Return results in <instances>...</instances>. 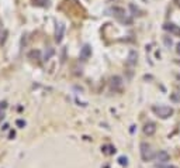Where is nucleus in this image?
Listing matches in <instances>:
<instances>
[{
  "label": "nucleus",
  "mask_w": 180,
  "mask_h": 168,
  "mask_svg": "<svg viewBox=\"0 0 180 168\" xmlns=\"http://www.w3.org/2000/svg\"><path fill=\"white\" fill-rule=\"evenodd\" d=\"M177 62H179V64H180V61H177Z\"/></svg>",
  "instance_id": "nucleus-20"
},
{
  "label": "nucleus",
  "mask_w": 180,
  "mask_h": 168,
  "mask_svg": "<svg viewBox=\"0 0 180 168\" xmlns=\"http://www.w3.org/2000/svg\"><path fill=\"white\" fill-rule=\"evenodd\" d=\"M176 47H177V48H176V51H177V54H179V55H180V43H179V44H177Z\"/></svg>",
  "instance_id": "nucleus-15"
},
{
  "label": "nucleus",
  "mask_w": 180,
  "mask_h": 168,
  "mask_svg": "<svg viewBox=\"0 0 180 168\" xmlns=\"http://www.w3.org/2000/svg\"><path fill=\"white\" fill-rule=\"evenodd\" d=\"M111 89H114V91H117V89H120L121 86H123V79H121V76H113L111 78Z\"/></svg>",
  "instance_id": "nucleus-9"
},
{
  "label": "nucleus",
  "mask_w": 180,
  "mask_h": 168,
  "mask_svg": "<svg viewBox=\"0 0 180 168\" xmlns=\"http://www.w3.org/2000/svg\"><path fill=\"white\" fill-rule=\"evenodd\" d=\"M141 155H142L143 161H151L155 157L154 151H152V147L148 143H141Z\"/></svg>",
  "instance_id": "nucleus-2"
},
{
  "label": "nucleus",
  "mask_w": 180,
  "mask_h": 168,
  "mask_svg": "<svg viewBox=\"0 0 180 168\" xmlns=\"http://www.w3.org/2000/svg\"><path fill=\"white\" fill-rule=\"evenodd\" d=\"M137 59H138L137 51L131 50L130 54H128V58H127V65L128 67H134V65H137Z\"/></svg>",
  "instance_id": "nucleus-7"
},
{
  "label": "nucleus",
  "mask_w": 180,
  "mask_h": 168,
  "mask_svg": "<svg viewBox=\"0 0 180 168\" xmlns=\"http://www.w3.org/2000/svg\"><path fill=\"white\" fill-rule=\"evenodd\" d=\"M114 151H115V150H114V147H111V145H106V147H104V153H107V154H113Z\"/></svg>",
  "instance_id": "nucleus-13"
},
{
  "label": "nucleus",
  "mask_w": 180,
  "mask_h": 168,
  "mask_svg": "<svg viewBox=\"0 0 180 168\" xmlns=\"http://www.w3.org/2000/svg\"><path fill=\"white\" fill-rule=\"evenodd\" d=\"M31 3L38 7H48L51 3V0H31Z\"/></svg>",
  "instance_id": "nucleus-10"
},
{
  "label": "nucleus",
  "mask_w": 180,
  "mask_h": 168,
  "mask_svg": "<svg viewBox=\"0 0 180 168\" xmlns=\"http://www.w3.org/2000/svg\"><path fill=\"white\" fill-rule=\"evenodd\" d=\"M120 162H121V164H127V158L121 157V158H120Z\"/></svg>",
  "instance_id": "nucleus-14"
},
{
  "label": "nucleus",
  "mask_w": 180,
  "mask_h": 168,
  "mask_svg": "<svg viewBox=\"0 0 180 168\" xmlns=\"http://www.w3.org/2000/svg\"><path fill=\"white\" fill-rule=\"evenodd\" d=\"M17 126H24V121L23 120H18V121H17Z\"/></svg>",
  "instance_id": "nucleus-16"
},
{
  "label": "nucleus",
  "mask_w": 180,
  "mask_h": 168,
  "mask_svg": "<svg viewBox=\"0 0 180 168\" xmlns=\"http://www.w3.org/2000/svg\"><path fill=\"white\" fill-rule=\"evenodd\" d=\"M159 168H177V167H173V165H170V167H159Z\"/></svg>",
  "instance_id": "nucleus-18"
},
{
  "label": "nucleus",
  "mask_w": 180,
  "mask_h": 168,
  "mask_svg": "<svg viewBox=\"0 0 180 168\" xmlns=\"http://www.w3.org/2000/svg\"><path fill=\"white\" fill-rule=\"evenodd\" d=\"M64 33H65V26L64 23H57V28H55V41L58 44L62 41L64 38Z\"/></svg>",
  "instance_id": "nucleus-3"
},
{
  "label": "nucleus",
  "mask_w": 180,
  "mask_h": 168,
  "mask_svg": "<svg viewBox=\"0 0 180 168\" xmlns=\"http://www.w3.org/2000/svg\"><path fill=\"white\" fill-rule=\"evenodd\" d=\"M163 43H165V45H166L167 48H170L172 45H173V40H172L169 35H165L163 37Z\"/></svg>",
  "instance_id": "nucleus-12"
},
{
  "label": "nucleus",
  "mask_w": 180,
  "mask_h": 168,
  "mask_svg": "<svg viewBox=\"0 0 180 168\" xmlns=\"http://www.w3.org/2000/svg\"><path fill=\"white\" fill-rule=\"evenodd\" d=\"M163 28L166 31H169L170 34L180 37V27H179V26H176V24H173V23H165L163 24Z\"/></svg>",
  "instance_id": "nucleus-4"
},
{
  "label": "nucleus",
  "mask_w": 180,
  "mask_h": 168,
  "mask_svg": "<svg viewBox=\"0 0 180 168\" xmlns=\"http://www.w3.org/2000/svg\"><path fill=\"white\" fill-rule=\"evenodd\" d=\"M174 3H176V4H177V6H179V7H180V0H174Z\"/></svg>",
  "instance_id": "nucleus-17"
},
{
  "label": "nucleus",
  "mask_w": 180,
  "mask_h": 168,
  "mask_svg": "<svg viewBox=\"0 0 180 168\" xmlns=\"http://www.w3.org/2000/svg\"><path fill=\"white\" fill-rule=\"evenodd\" d=\"M0 30H2V24H0Z\"/></svg>",
  "instance_id": "nucleus-19"
},
{
  "label": "nucleus",
  "mask_w": 180,
  "mask_h": 168,
  "mask_svg": "<svg viewBox=\"0 0 180 168\" xmlns=\"http://www.w3.org/2000/svg\"><path fill=\"white\" fill-rule=\"evenodd\" d=\"M155 131H156V125L154 121H148L147 125L143 126V133L147 136H154Z\"/></svg>",
  "instance_id": "nucleus-5"
},
{
  "label": "nucleus",
  "mask_w": 180,
  "mask_h": 168,
  "mask_svg": "<svg viewBox=\"0 0 180 168\" xmlns=\"http://www.w3.org/2000/svg\"><path fill=\"white\" fill-rule=\"evenodd\" d=\"M92 55V47H90L89 44H84L82 50H80V58L82 59H87V58Z\"/></svg>",
  "instance_id": "nucleus-8"
},
{
  "label": "nucleus",
  "mask_w": 180,
  "mask_h": 168,
  "mask_svg": "<svg viewBox=\"0 0 180 168\" xmlns=\"http://www.w3.org/2000/svg\"><path fill=\"white\" fill-rule=\"evenodd\" d=\"M40 57H41V52L38 50H33L31 52H28V58L33 59V61H38L40 59Z\"/></svg>",
  "instance_id": "nucleus-11"
},
{
  "label": "nucleus",
  "mask_w": 180,
  "mask_h": 168,
  "mask_svg": "<svg viewBox=\"0 0 180 168\" xmlns=\"http://www.w3.org/2000/svg\"><path fill=\"white\" fill-rule=\"evenodd\" d=\"M154 113L156 116H159L160 119H169L172 114L174 113L173 108H170V106H154L152 108Z\"/></svg>",
  "instance_id": "nucleus-1"
},
{
  "label": "nucleus",
  "mask_w": 180,
  "mask_h": 168,
  "mask_svg": "<svg viewBox=\"0 0 180 168\" xmlns=\"http://www.w3.org/2000/svg\"><path fill=\"white\" fill-rule=\"evenodd\" d=\"M155 157H156V160H158L159 162H162V164H165V162H167V161L170 160L169 153L165 151V150H160V151H158Z\"/></svg>",
  "instance_id": "nucleus-6"
}]
</instances>
